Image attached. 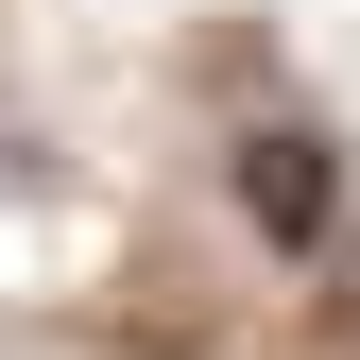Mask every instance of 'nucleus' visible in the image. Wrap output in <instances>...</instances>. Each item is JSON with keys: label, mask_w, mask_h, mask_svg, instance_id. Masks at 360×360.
<instances>
[{"label": "nucleus", "mask_w": 360, "mask_h": 360, "mask_svg": "<svg viewBox=\"0 0 360 360\" xmlns=\"http://www.w3.org/2000/svg\"><path fill=\"white\" fill-rule=\"evenodd\" d=\"M223 189H240V223H257L275 257H326V240H343V155L309 138V120H240Z\"/></svg>", "instance_id": "1"}]
</instances>
